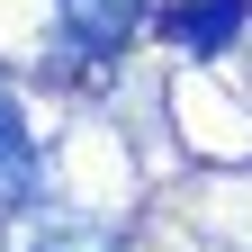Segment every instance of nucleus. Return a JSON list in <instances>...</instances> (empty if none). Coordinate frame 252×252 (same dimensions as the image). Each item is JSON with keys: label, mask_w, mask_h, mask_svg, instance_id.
I'll return each mask as SVG.
<instances>
[{"label": "nucleus", "mask_w": 252, "mask_h": 252, "mask_svg": "<svg viewBox=\"0 0 252 252\" xmlns=\"http://www.w3.org/2000/svg\"><path fill=\"white\" fill-rule=\"evenodd\" d=\"M144 0H54V18H63V36H72V54H108L126 27H135Z\"/></svg>", "instance_id": "1"}, {"label": "nucleus", "mask_w": 252, "mask_h": 252, "mask_svg": "<svg viewBox=\"0 0 252 252\" xmlns=\"http://www.w3.org/2000/svg\"><path fill=\"white\" fill-rule=\"evenodd\" d=\"M27 180H36V162H27V117L9 99V81H0V198H18Z\"/></svg>", "instance_id": "2"}, {"label": "nucleus", "mask_w": 252, "mask_h": 252, "mask_svg": "<svg viewBox=\"0 0 252 252\" xmlns=\"http://www.w3.org/2000/svg\"><path fill=\"white\" fill-rule=\"evenodd\" d=\"M171 27H180V36L198 45V54H216V45H225L234 27H243V0H189V9H180Z\"/></svg>", "instance_id": "3"}, {"label": "nucleus", "mask_w": 252, "mask_h": 252, "mask_svg": "<svg viewBox=\"0 0 252 252\" xmlns=\"http://www.w3.org/2000/svg\"><path fill=\"white\" fill-rule=\"evenodd\" d=\"M36 252H117V243H108L99 225H45V234H36Z\"/></svg>", "instance_id": "4"}]
</instances>
